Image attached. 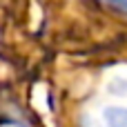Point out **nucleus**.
I'll return each mask as SVG.
<instances>
[{"instance_id":"f257e3e1","label":"nucleus","mask_w":127,"mask_h":127,"mask_svg":"<svg viewBox=\"0 0 127 127\" xmlns=\"http://www.w3.org/2000/svg\"><path fill=\"white\" fill-rule=\"evenodd\" d=\"M105 118H107V125L109 127H127V112L125 109H107L105 112Z\"/></svg>"},{"instance_id":"f03ea898","label":"nucleus","mask_w":127,"mask_h":127,"mask_svg":"<svg viewBox=\"0 0 127 127\" xmlns=\"http://www.w3.org/2000/svg\"><path fill=\"white\" fill-rule=\"evenodd\" d=\"M112 2H116V4H123V7H127V0H112Z\"/></svg>"}]
</instances>
